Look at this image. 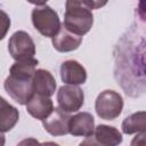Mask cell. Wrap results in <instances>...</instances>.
Returning a JSON list of instances; mask_svg holds the SVG:
<instances>
[{
	"label": "cell",
	"instance_id": "obj_2",
	"mask_svg": "<svg viewBox=\"0 0 146 146\" xmlns=\"http://www.w3.org/2000/svg\"><path fill=\"white\" fill-rule=\"evenodd\" d=\"M31 19L33 26L46 38L55 36L62 27L58 14L49 6H38L32 10Z\"/></svg>",
	"mask_w": 146,
	"mask_h": 146
},
{
	"label": "cell",
	"instance_id": "obj_16",
	"mask_svg": "<svg viewBox=\"0 0 146 146\" xmlns=\"http://www.w3.org/2000/svg\"><path fill=\"white\" fill-rule=\"evenodd\" d=\"M39 62L35 58L30 59H23V60H16L10 70V75L18 76V78H25V79H33V75L36 71V65Z\"/></svg>",
	"mask_w": 146,
	"mask_h": 146
},
{
	"label": "cell",
	"instance_id": "obj_10",
	"mask_svg": "<svg viewBox=\"0 0 146 146\" xmlns=\"http://www.w3.org/2000/svg\"><path fill=\"white\" fill-rule=\"evenodd\" d=\"M52 47L59 52H68L78 49L82 42V36L68 31L62 25L58 33L51 38Z\"/></svg>",
	"mask_w": 146,
	"mask_h": 146
},
{
	"label": "cell",
	"instance_id": "obj_18",
	"mask_svg": "<svg viewBox=\"0 0 146 146\" xmlns=\"http://www.w3.org/2000/svg\"><path fill=\"white\" fill-rule=\"evenodd\" d=\"M84 1L91 9H99L104 7L108 0H84Z\"/></svg>",
	"mask_w": 146,
	"mask_h": 146
},
{
	"label": "cell",
	"instance_id": "obj_8",
	"mask_svg": "<svg viewBox=\"0 0 146 146\" xmlns=\"http://www.w3.org/2000/svg\"><path fill=\"white\" fill-rule=\"evenodd\" d=\"M70 120L71 116L67 112L60 107H55L52 112L42 120L43 128L51 136H64L70 133Z\"/></svg>",
	"mask_w": 146,
	"mask_h": 146
},
{
	"label": "cell",
	"instance_id": "obj_19",
	"mask_svg": "<svg viewBox=\"0 0 146 146\" xmlns=\"http://www.w3.org/2000/svg\"><path fill=\"white\" fill-rule=\"evenodd\" d=\"M137 10H138L139 17H140L144 22H146V0H138Z\"/></svg>",
	"mask_w": 146,
	"mask_h": 146
},
{
	"label": "cell",
	"instance_id": "obj_4",
	"mask_svg": "<svg viewBox=\"0 0 146 146\" xmlns=\"http://www.w3.org/2000/svg\"><path fill=\"white\" fill-rule=\"evenodd\" d=\"M8 50L15 60L34 58L35 44L30 34L25 31L15 32L8 41Z\"/></svg>",
	"mask_w": 146,
	"mask_h": 146
},
{
	"label": "cell",
	"instance_id": "obj_6",
	"mask_svg": "<svg viewBox=\"0 0 146 146\" xmlns=\"http://www.w3.org/2000/svg\"><path fill=\"white\" fill-rule=\"evenodd\" d=\"M58 107L67 113L79 111L84 103L83 90L75 84L62 86L57 91Z\"/></svg>",
	"mask_w": 146,
	"mask_h": 146
},
{
	"label": "cell",
	"instance_id": "obj_9",
	"mask_svg": "<svg viewBox=\"0 0 146 146\" xmlns=\"http://www.w3.org/2000/svg\"><path fill=\"white\" fill-rule=\"evenodd\" d=\"M60 79L66 84H83L87 81V71L76 60H65L60 65Z\"/></svg>",
	"mask_w": 146,
	"mask_h": 146
},
{
	"label": "cell",
	"instance_id": "obj_12",
	"mask_svg": "<svg viewBox=\"0 0 146 146\" xmlns=\"http://www.w3.org/2000/svg\"><path fill=\"white\" fill-rule=\"evenodd\" d=\"M54 108L55 107L50 97L39 94H34L31 99L26 103V111L30 113V115L41 121L46 119L52 112Z\"/></svg>",
	"mask_w": 146,
	"mask_h": 146
},
{
	"label": "cell",
	"instance_id": "obj_5",
	"mask_svg": "<svg viewBox=\"0 0 146 146\" xmlns=\"http://www.w3.org/2000/svg\"><path fill=\"white\" fill-rule=\"evenodd\" d=\"M7 94L19 105H26V103L34 95L32 79L18 78L10 75L5 80L3 83Z\"/></svg>",
	"mask_w": 146,
	"mask_h": 146
},
{
	"label": "cell",
	"instance_id": "obj_17",
	"mask_svg": "<svg viewBox=\"0 0 146 146\" xmlns=\"http://www.w3.org/2000/svg\"><path fill=\"white\" fill-rule=\"evenodd\" d=\"M131 145L132 146H136V145H143V146H145L146 145V131L138 132V135H136V137L132 139Z\"/></svg>",
	"mask_w": 146,
	"mask_h": 146
},
{
	"label": "cell",
	"instance_id": "obj_20",
	"mask_svg": "<svg viewBox=\"0 0 146 146\" xmlns=\"http://www.w3.org/2000/svg\"><path fill=\"white\" fill-rule=\"evenodd\" d=\"M30 3H33V5H35V6H43V5H46V2L48 1V0H27Z\"/></svg>",
	"mask_w": 146,
	"mask_h": 146
},
{
	"label": "cell",
	"instance_id": "obj_7",
	"mask_svg": "<svg viewBox=\"0 0 146 146\" xmlns=\"http://www.w3.org/2000/svg\"><path fill=\"white\" fill-rule=\"evenodd\" d=\"M122 143L121 132L111 125L99 124L95 128L94 133L87 137L81 145H103V146H115Z\"/></svg>",
	"mask_w": 146,
	"mask_h": 146
},
{
	"label": "cell",
	"instance_id": "obj_1",
	"mask_svg": "<svg viewBox=\"0 0 146 146\" xmlns=\"http://www.w3.org/2000/svg\"><path fill=\"white\" fill-rule=\"evenodd\" d=\"M92 9L84 0H66L63 25L71 32L83 36L94 24Z\"/></svg>",
	"mask_w": 146,
	"mask_h": 146
},
{
	"label": "cell",
	"instance_id": "obj_3",
	"mask_svg": "<svg viewBox=\"0 0 146 146\" xmlns=\"http://www.w3.org/2000/svg\"><path fill=\"white\" fill-rule=\"evenodd\" d=\"M95 110L100 119L114 120L123 110L122 96L114 90H104L96 98Z\"/></svg>",
	"mask_w": 146,
	"mask_h": 146
},
{
	"label": "cell",
	"instance_id": "obj_13",
	"mask_svg": "<svg viewBox=\"0 0 146 146\" xmlns=\"http://www.w3.org/2000/svg\"><path fill=\"white\" fill-rule=\"evenodd\" d=\"M32 81H33L34 94L51 97L56 91V87H57L56 80L54 75L47 70L43 68L36 70Z\"/></svg>",
	"mask_w": 146,
	"mask_h": 146
},
{
	"label": "cell",
	"instance_id": "obj_15",
	"mask_svg": "<svg viewBox=\"0 0 146 146\" xmlns=\"http://www.w3.org/2000/svg\"><path fill=\"white\" fill-rule=\"evenodd\" d=\"M121 128L127 135L146 131V111H139L127 116L123 120Z\"/></svg>",
	"mask_w": 146,
	"mask_h": 146
},
{
	"label": "cell",
	"instance_id": "obj_11",
	"mask_svg": "<svg viewBox=\"0 0 146 146\" xmlns=\"http://www.w3.org/2000/svg\"><path fill=\"white\" fill-rule=\"evenodd\" d=\"M95 119L88 112H81L70 120V133L80 137H90L95 131Z\"/></svg>",
	"mask_w": 146,
	"mask_h": 146
},
{
	"label": "cell",
	"instance_id": "obj_14",
	"mask_svg": "<svg viewBox=\"0 0 146 146\" xmlns=\"http://www.w3.org/2000/svg\"><path fill=\"white\" fill-rule=\"evenodd\" d=\"M19 117V113L16 107L7 103L5 98L0 99V131L5 133L11 130Z\"/></svg>",
	"mask_w": 146,
	"mask_h": 146
}]
</instances>
